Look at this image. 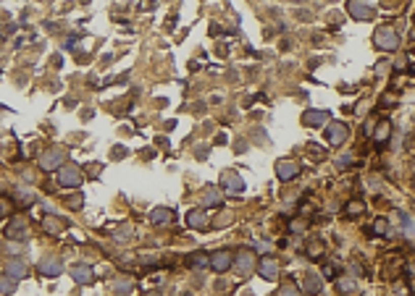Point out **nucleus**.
I'll return each mask as SVG.
<instances>
[{
	"label": "nucleus",
	"instance_id": "1",
	"mask_svg": "<svg viewBox=\"0 0 415 296\" xmlns=\"http://www.w3.org/2000/svg\"><path fill=\"white\" fill-rule=\"evenodd\" d=\"M373 42H376V48H381V50H397V48H399V37H397V32H394V29H387V26L376 29Z\"/></svg>",
	"mask_w": 415,
	"mask_h": 296
},
{
	"label": "nucleus",
	"instance_id": "2",
	"mask_svg": "<svg viewBox=\"0 0 415 296\" xmlns=\"http://www.w3.org/2000/svg\"><path fill=\"white\" fill-rule=\"evenodd\" d=\"M58 183L60 186H76V183H82V170L76 168V165L58 168Z\"/></svg>",
	"mask_w": 415,
	"mask_h": 296
},
{
	"label": "nucleus",
	"instance_id": "3",
	"mask_svg": "<svg viewBox=\"0 0 415 296\" xmlns=\"http://www.w3.org/2000/svg\"><path fill=\"white\" fill-rule=\"evenodd\" d=\"M300 173V165L295 160H279L276 163V176H279V181H292V178H297Z\"/></svg>",
	"mask_w": 415,
	"mask_h": 296
},
{
	"label": "nucleus",
	"instance_id": "4",
	"mask_svg": "<svg viewBox=\"0 0 415 296\" xmlns=\"http://www.w3.org/2000/svg\"><path fill=\"white\" fill-rule=\"evenodd\" d=\"M347 13L352 19H360V21H368V19H373V6L371 3H347Z\"/></svg>",
	"mask_w": 415,
	"mask_h": 296
},
{
	"label": "nucleus",
	"instance_id": "5",
	"mask_svg": "<svg viewBox=\"0 0 415 296\" xmlns=\"http://www.w3.org/2000/svg\"><path fill=\"white\" fill-rule=\"evenodd\" d=\"M221 183H224V189L232 192V194L244 192V181H242V176L237 173V170H229V173H224L221 176Z\"/></svg>",
	"mask_w": 415,
	"mask_h": 296
},
{
	"label": "nucleus",
	"instance_id": "6",
	"mask_svg": "<svg viewBox=\"0 0 415 296\" xmlns=\"http://www.w3.org/2000/svg\"><path fill=\"white\" fill-rule=\"evenodd\" d=\"M326 134H329V142H331L334 147H339V144L347 142V126H344V123H339V121H334Z\"/></svg>",
	"mask_w": 415,
	"mask_h": 296
},
{
	"label": "nucleus",
	"instance_id": "7",
	"mask_svg": "<svg viewBox=\"0 0 415 296\" xmlns=\"http://www.w3.org/2000/svg\"><path fill=\"white\" fill-rule=\"evenodd\" d=\"M60 160H63V152H60V150H50L48 155H42V158H40V165H42V170H58L60 168Z\"/></svg>",
	"mask_w": 415,
	"mask_h": 296
},
{
	"label": "nucleus",
	"instance_id": "8",
	"mask_svg": "<svg viewBox=\"0 0 415 296\" xmlns=\"http://www.w3.org/2000/svg\"><path fill=\"white\" fill-rule=\"evenodd\" d=\"M326 121H329V113L326 110H307V113H302V123H305V126L318 129V126H324Z\"/></svg>",
	"mask_w": 415,
	"mask_h": 296
},
{
	"label": "nucleus",
	"instance_id": "9",
	"mask_svg": "<svg viewBox=\"0 0 415 296\" xmlns=\"http://www.w3.org/2000/svg\"><path fill=\"white\" fill-rule=\"evenodd\" d=\"M260 275L263 278H268V280H273L276 275H279V262L276 260H271V257H266V260H260Z\"/></svg>",
	"mask_w": 415,
	"mask_h": 296
},
{
	"label": "nucleus",
	"instance_id": "10",
	"mask_svg": "<svg viewBox=\"0 0 415 296\" xmlns=\"http://www.w3.org/2000/svg\"><path fill=\"white\" fill-rule=\"evenodd\" d=\"M229 265H232V254H229V252H216L210 257V268L218 270V273L229 270Z\"/></svg>",
	"mask_w": 415,
	"mask_h": 296
},
{
	"label": "nucleus",
	"instance_id": "11",
	"mask_svg": "<svg viewBox=\"0 0 415 296\" xmlns=\"http://www.w3.org/2000/svg\"><path fill=\"white\" fill-rule=\"evenodd\" d=\"M71 278L76 280V283H89V280H92V268H89V265H74Z\"/></svg>",
	"mask_w": 415,
	"mask_h": 296
},
{
	"label": "nucleus",
	"instance_id": "12",
	"mask_svg": "<svg viewBox=\"0 0 415 296\" xmlns=\"http://www.w3.org/2000/svg\"><path fill=\"white\" fill-rule=\"evenodd\" d=\"M40 273H42V275H48V278L60 275V262H58V260H53V257L42 260V262H40Z\"/></svg>",
	"mask_w": 415,
	"mask_h": 296
},
{
	"label": "nucleus",
	"instance_id": "13",
	"mask_svg": "<svg viewBox=\"0 0 415 296\" xmlns=\"http://www.w3.org/2000/svg\"><path fill=\"white\" fill-rule=\"evenodd\" d=\"M237 270L242 273V275H247L250 270H252V252H239V257H237Z\"/></svg>",
	"mask_w": 415,
	"mask_h": 296
},
{
	"label": "nucleus",
	"instance_id": "14",
	"mask_svg": "<svg viewBox=\"0 0 415 296\" xmlns=\"http://www.w3.org/2000/svg\"><path fill=\"white\" fill-rule=\"evenodd\" d=\"M6 273H8V278L16 280V278H24V275H26V268H24L21 262H16V260H8V265H6Z\"/></svg>",
	"mask_w": 415,
	"mask_h": 296
},
{
	"label": "nucleus",
	"instance_id": "15",
	"mask_svg": "<svg viewBox=\"0 0 415 296\" xmlns=\"http://www.w3.org/2000/svg\"><path fill=\"white\" fill-rule=\"evenodd\" d=\"M8 236H11V239H24V236H26V223L16 217V220L8 226Z\"/></svg>",
	"mask_w": 415,
	"mask_h": 296
},
{
	"label": "nucleus",
	"instance_id": "16",
	"mask_svg": "<svg viewBox=\"0 0 415 296\" xmlns=\"http://www.w3.org/2000/svg\"><path fill=\"white\" fill-rule=\"evenodd\" d=\"M205 220H208V212H200V210H192V212H187V223L189 226H205Z\"/></svg>",
	"mask_w": 415,
	"mask_h": 296
},
{
	"label": "nucleus",
	"instance_id": "17",
	"mask_svg": "<svg viewBox=\"0 0 415 296\" xmlns=\"http://www.w3.org/2000/svg\"><path fill=\"white\" fill-rule=\"evenodd\" d=\"M389 131H392L389 121H381V123H378V129H376V142H378V144H384V142L389 139Z\"/></svg>",
	"mask_w": 415,
	"mask_h": 296
},
{
	"label": "nucleus",
	"instance_id": "18",
	"mask_svg": "<svg viewBox=\"0 0 415 296\" xmlns=\"http://www.w3.org/2000/svg\"><path fill=\"white\" fill-rule=\"evenodd\" d=\"M152 223H168L171 220V210H166V207H158V210H152Z\"/></svg>",
	"mask_w": 415,
	"mask_h": 296
},
{
	"label": "nucleus",
	"instance_id": "19",
	"mask_svg": "<svg viewBox=\"0 0 415 296\" xmlns=\"http://www.w3.org/2000/svg\"><path fill=\"white\" fill-rule=\"evenodd\" d=\"M321 286H324V283H321V278H318V275H307V278H305V288H307V293H318Z\"/></svg>",
	"mask_w": 415,
	"mask_h": 296
},
{
	"label": "nucleus",
	"instance_id": "20",
	"mask_svg": "<svg viewBox=\"0 0 415 296\" xmlns=\"http://www.w3.org/2000/svg\"><path fill=\"white\" fill-rule=\"evenodd\" d=\"M221 194H218V189H208L205 192V205H221Z\"/></svg>",
	"mask_w": 415,
	"mask_h": 296
},
{
	"label": "nucleus",
	"instance_id": "21",
	"mask_svg": "<svg viewBox=\"0 0 415 296\" xmlns=\"http://www.w3.org/2000/svg\"><path fill=\"white\" fill-rule=\"evenodd\" d=\"M0 291H6V293H13V291H16V283H13V278L0 275Z\"/></svg>",
	"mask_w": 415,
	"mask_h": 296
},
{
	"label": "nucleus",
	"instance_id": "22",
	"mask_svg": "<svg viewBox=\"0 0 415 296\" xmlns=\"http://www.w3.org/2000/svg\"><path fill=\"white\" fill-rule=\"evenodd\" d=\"M336 286H339V291L349 293V291H355V280H352V278H339V283H336Z\"/></svg>",
	"mask_w": 415,
	"mask_h": 296
},
{
	"label": "nucleus",
	"instance_id": "23",
	"mask_svg": "<svg viewBox=\"0 0 415 296\" xmlns=\"http://www.w3.org/2000/svg\"><path fill=\"white\" fill-rule=\"evenodd\" d=\"M402 223H405V233H407V236H412V233H415V220H412L407 212L402 215Z\"/></svg>",
	"mask_w": 415,
	"mask_h": 296
},
{
	"label": "nucleus",
	"instance_id": "24",
	"mask_svg": "<svg viewBox=\"0 0 415 296\" xmlns=\"http://www.w3.org/2000/svg\"><path fill=\"white\" fill-rule=\"evenodd\" d=\"M373 231H378V236H387V231H389V223L384 220V217H378V220H376V226H373Z\"/></svg>",
	"mask_w": 415,
	"mask_h": 296
},
{
	"label": "nucleus",
	"instance_id": "25",
	"mask_svg": "<svg viewBox=\"0 0 415 296\" xmlns=\"http://www.w3.org/2000/svg\"><path fill=\"white\" fill-rule=\"evenodd\" d=\"M279 296H300V288H297L295 283H289V286H284V288L279 291Z\"/></svg>",
	"mask_w": 415,
	"mask_h": 296
},
{
	"label": "nucleus",
	"instance_id": "26",
	"mask_svg": "<svg viewBox=\"0 0 415 296\" xmlns=\"http://www.w3.org/2000/svg\"><path fill=\"white\" fill-rule=\"evenodd\" d=\"M347 212H352V215L363 212V202H349V205H347Z\"/></svg>",
	"mask_w": 415,
	"mask_h": 296
},
{
	"label": "nucleus",
	"instance_id": "27",
	"mask_svg": "<svg viewBox=\"0 0 415 296\" xmlns=\"http://www.w3.org/2000/svg\"><path fill=\"white\" fill-rule=\"evenodd\" d=\"M147 296H158V293H147Z\"/></svg>",
	"mask_w": 415,
	"mask_h": 296
}]
</instances>
